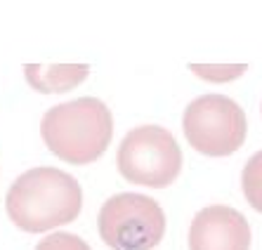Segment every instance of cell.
<instances>
[{"mask_svg": "<svg viewBox=\"0 0 262 250\" xmlns=\"http://www.w3.org/2000/svg\"><path fill=\"white\" fill-rule=\"evenodd\" d=\"M5 208L10 220L21 232H48L78 217L83 191L78 179L67 170L38 165L24 170L10 184Z\"/></svg>", "mask_w": 262, "mask_h": 250, "instance_id": "6da1fadb", "label": "cell"}, {"mask_svg": "<svg viewBox=\"0 0 262 250\" xmlns=\"http://www.w3.org/2000/svg\"><path fill=\"white\" fill-rule=\"evenodd\" d=\"M40 134L55 156L69 163L97 161L114 137V116L97 97L55 104L40 121Z\"/></svg>", "mask_w": 262, "mask_h": 250, "instance_id": "7a4b0ae2", "label": "cell"}, {"mask_svg": "<svg viewBox=\"0 0 262 250\" xmlns=\"http://www.w3.org/2000/svg\"><path fill=\"white\" fill-rule=\"evenodd\" d=\"M97 226L114 250H154L165 234V213L151 196L123 191L102 203Z\"/></svg>", "mask_w": 262, "mask_h": 250, "instance_id": "3957f363", "label": "cell"}, {"mask_svg": "<svg viewBox=\"0 0 262 250\" xmlns=\"http://www.w3.org/2000/svg\"><path fill=\"white\" fill-rule=\"evenodd\" d=\"M116 165L128 182L142 187H168L182 170V151L175 134L163 125H137L128 130L116 151Z\"/></svg>", "mask_w": 262, "mask_h": 250, "instance_id": "277c9868", "label": "cell"}, {"mask_svg": "<svg viewBox=\"0 0 262 250\" xmlns=\"http://www.w3.org/2000/svg\"><path fill=\"white\" fill-rule=\"evenodd\" d=\"M246 113L227 95L208 92L191 99L182 113L184 137L206 156H229L246 140Z\"/></svg>", "mask_w": 262, "mask_h": 250, "instance_id": "5b68a950", "label": "cell"}, {"mask_svg": "<svg viewBox=\"0 0 262 250\" xmlns=\"http://www.w3.org/2000/svg\"><path fill=\"white\" fill-rule=\"evenodd\" d=\"M250 226L244 213L229 206H206L189 226V250H248Z\"/></svg>", "mask_w": 262, "mask_h": 250, "instance_id": "8992f818", "label": "cell"}, {"mask_svg": "<svg viewBox=\"0 0 262 250\" xmlns=\"http://www.w3.org/2000/svg\"><path fill=\"white\" fill-rule=\"evenodd\" d=\"M26 80L38 92H67L85 80L88 64H26Z\"/></svg>", "mask_w": 262, "mask_h": 250, "instance_id": "52a82bcc", "label": "cell"}, {"mask_svg": "<svg viewBox=\"0 0 262 250\" xmlns=\"http://www.w3.org/2000/svg\"><path fill=\"white\" fill-rule=\"evenodd\" d=\"M241 189H244L246 201L257 213H262V149L246 161L244 172H241Z\"/></svg>", "mask_w": 262, "mask_h": 250, "instance_id": "ba28073f", "label": "cell"}, {"mask_svg": "<svg viewBox=\"0 0 262 250\" xmlns=\"http://www.w3.org/2000/svg\"><path fill=\"white\" fill-rule=\"evenodd\" d=\"M191 71L213 83H225L244 74L246 64H191Z\"/></svg>", "mask_w": 262, "mask_h": 250, "instance_id": "9c48e42d", "label": "cell"}, {"mask_svg": "<svg viewBox=\"0 0 262 250\" xmlns=\"http://www.w3.org/2000/svg\"><path fill=\"white\" fill-rule=\"evenodd\" d=\"M36 250H92V248L80 236H76V234L55 232V234H48L36 245Z\"/></svg>", "mask_w": 262, "mask_h": 250, "instance_id": "30bf717a", "label": "cell"}]
</instances>
